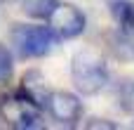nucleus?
Wrapping results in <instances>:
<instances>
[{
    "mask_svg": "<svg viewBox=\"0 0 134 130\" xmlns=\"http://www.w3.org/2000/svg\"><path fill=\"white\" fill-rule=\"evenodd\" d=\"M0 121L16 130H31V128H40L42 126L40 123L42 121L40 107H35L33 102H28L21 95L0 99Z\"/></svg>",
    "mask_w": 134,
    "mask_h": 130,
    "instance_id": "nucleus-3",
    "label": "nucleus"
},
{
    "mask_svg": "<svg viewBox=\"0 0 134 130\" xmlns=\"http://www.w3.org/2000/svg\"><path fill=\"white\" fill-rule=\"evenodd\" d=\"M49 116L61 123V126H75L82 116V102L78 95L73 92H66V90H54L47 95V102H45Z\"/></svg>",
    "mask_w": 134,
    "mask_h": 130,
    "instance_id": "nucleus-5",
    "label": "nucleus"
},
{
    "mask_svg": "<svg viewBox=\"0 0 134 130\" xmlns=\"http://www.w3.org/2000/svg\"><path fill=\"white\" fill-rule=\"evenodd\" d=\"M9 38H12V47L24 59L47 57L59 40L49 26H33V24H16L12 28Z\"/></svg>",
    "mask_w": 134,
    "mask_h": 130,
    "instance_id": "nucleus-2",
    "label": "nucleus"
},
{
    "mask_svg": "<svg viewBox=\"0 0 134 130\" xmlns=\"http://www.w3.org/2000/svg\"><path fill=\"white\" fill-rule=\"evenodd\" d=\"M14 76V57L7 45L0 43V85H7Z\"/></svg>",
    "mask_w": 134,
    "mask_h": 130,
    "instance_id": "nucleus-11",
    "label": "nucleus"
},
{
    "mask_svg": "<svg viewBox=\"0 0 134 130\" xmlns=\"http://www.w3.org/2000/svg\"><path fill=\"white\" fill-rule=\"evenodd\" d=\"M85 128H90V130H97V128L115 130V128H118V123H111L108 118H92V121H87V123H85Z\"/></svg>",
    "mask_w": 134,
    "mask_h": 130,
    "instance_id": "nucleus-12",
    "label": "nucleus"
},
{
    "mask_svg": "<svg viewBox=\"0 0 134 130\" xmlns=\"http://www.w3.org/2000/svg\"><path fill=\"white\" fill-rule=\"evenodd\" d=\"M108 12L120 31L134 33V0H111Z\"/></svg>",
    "mask_w": 134,
    "mask_h": 130,
    "instance_id": "nucleus-7",
    "label": "nucleus"
},
{
    "mask_svg": "<svg viewBox=\"0 0 134 130\" xmlns=\"http://www.w3.org/2000/svg\"><path fill=\"white\" fill-rule=\"evenodd\" d=\"M57 5H59V0H24L21 9H24V14H28L33 19H47Z\"/></svg>",
    "mask_w": 134,
    "mask_h": 130,
    "instance_id": "nucleus-9",
    "label": "nucleus"
},
{
    "mask_svg": "<svg viewBox=\"0 0 134 130\" xmlns=\"http://www.w3.org/2000/svg\"><path fill=\"white\" fill-rule=\"evenodd\" d=\"M71 78L80 95H99L111 83V71L97 50L85 47L78 50L71 59Z\"/></svg>",
    "mask_w": 134,
    "mask_h": 130,
    "instance_id": "nucleus-1",
    "label": "nucleus"
},
{
    "mask_svg": "<svg viewBox=\"0 0 134 130\" xmlns=\"http://www.w3.org/2000/svg\"><path fill=\"white\" fill-rule=\"evenodd\" d=\"M115 102L125 114L134 116V78H122L115 85Z\"/></svg>",
    "mask_w": 134,
    "mask_h": 130,
    "instance_id": "nucleus-8",
    "label": "nucleus"
},
{
    "mask_svg": "<svg viewBox=\"0 0 134 130\" xmlns=\"http://www.w3.org/2000/svg\"><path fill=\"white\" fill-rule=\"evenodd\" d=\"M113 50L122 59H134V33H127V31L118 28V36L113 40Z\"/></svg>",
    "mask_w": 134,
    "mask_h": 130,
    "instance_id": "nucleus-10",
    "label": "nucleus"
},
{
    "mask_svg": "<svg viewBox=\"0 0 134 130\" xmlns=\"http://www.w3.org/2000/svg\"><path fill=\"white\" fill-rule=\"evenodd\" d=\"M52 90L47 88V78L40 73V71H26L21 76V88H19V95L26 97L28 102H33L35 107L45 109V102H47V95Z\"/></svg>",
    "mask_w": 134,
    "mask_h": 130,
    "instance_id": "nucleus-6",
    "label": "nucleus"
},
{
    "mask_svg": "<svg viewBox=\"0 0 134 130\" xmlns=\"http://www.w3.org/2000/svg\"><path fill=\"white\" fill-rule=\"evenodd\" d=\"M49 28L57 33V38H78L80 33H85L87 28V17L80 7H75L73 2H59L54 7V12L47 17Z\"/></svg>",
    "mask_w": 134,
    "mask_h": 130,
    "instance_id": "nucleus-4",
    "label": "nucleus"
}]
</instances>
